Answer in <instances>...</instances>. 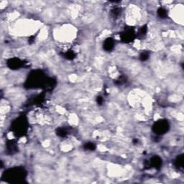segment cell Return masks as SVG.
<instances>
[{
    "label": "cell",
    "instance_id": "1",
    "mask_svg": "<svg viewBox=\"0 0 184 184\" xmlns=\"http://www.w3.org/2000/svg\"><path fill=\"white\" fill-rule=\"evenodd\" d=\"M56 84V80L50 78H47L42 71L36 70L30 73L25 83V87L28 89L44 88L47 90H51L55 87Z\"/></svg>",
    "mask_w": 184,
    "mask_h": 184
},
{
    "label": "cell",
    "instance_id": "2",
    "mask_svg": "<svg viewBox=\"0 0 184 184\" xmlns=\"http://www.w3.org/2000/svg\"><path fill=\"white\" fill-rule=\"evenodd\" d=\"M27 175L28 173L25 168L21 167H15L5 171L2 175V178L7 183H19L25 181Z\"/></svg>",
    "mask_w": 184,
    "mask_h": 184
},
{
    "label": "cell",
    "instance_id": "3",
    "mask_svg": "<svg viewBox=\"0 0 184 184\" xmlns=\"http://www.w3.org/2000/svg\"><path fill=\"white\" fill-rule=\"evenodd\" d=\"M28 130V122L26 116L20 115L15 119L11 125V130L16 137H21L25 135Z\"/></svg>",
    "mask_w": 184,
    "mask_h": 184
},
{
    "label": "cell",
    "instance_id": "4",
    "mask_svg": "<svg viewBox=\"0 0 184 184\" xmlns=\"http://www.w3.org/2000/svg\"><path fill=\"white\" fill-rule=\"evenodd\" d=\"M170 124L165 120H160L155 122L152 125V130L157 135H163L169 130Z\"/></svg>",
    "mask_w": 184,
    "mask_h": 184
},
{
    "label": "cell",
    "instance_id": "5",
    "mask_svg": "<svg viewBox=\"0 0 184 184\" xmlns=\"http://www.w3.org/2000/svg\"><path fill=\"white\" fill-rule=\"evenodd\" d=\"M136 38V33L132 27H127L120 34V39L122 42L124 43L132 42Z\"/></svg>",
    "mask_w": 184,
    "mask_h": 184
},
{
    "label": "cell",
    "instance_id": "6",
    "mask_svg": "<svg viewBox=\"0 0 184 184\" xmlns=\"http://www.w3.org/2000/svg\"><path fill=\"white\" fill-rule=\"evenodd\" d=\"M25 64V63H24L23 60L18 58H12L8 59L7 62L8 68H9L12 70H18V69L23 67Z\"/></svg>",
    "mask_w": 184,
    "mask_h": 184
},
{
    "label": "cell",
    "instance_id": "7",
    "mask_svg": "<svg viewBox=\"0 0 184 184\" xmlns=\"http://www.w3.org/2000/svg\"><path fill=\"white\" fill-rule=\"evenodd\" d=\"M163 165V160L161 158H160L158 155H155V156L152 157L150 159V161L148 162V165L150 168H154L156 170L160 169L161 166Z\"/></svg>",
    "mask_w": 184,
    "mask_h": 184
},
{
    "label": "cell",
    "instance_id": "8",
    "mask_svg": "<svg viewBox=\"0 0 184 184\" xmlns=\"http://www.w3.org/2000/svg\"><path fill=\"white\" fill-rule=\"evenodd\" d=\"M114 45H115V42L114 40L111 38H108L104 41L103 43V48L105 51L110 52L114 49Z\"/></svg>",
    "mask_w": 184,
    "mask_h": 184
},
{
    "label": "cell",
    "instance_id": "9",
    "mask_svg": "<svg viewBox=\"0 0 184 184\" xmlns=\"http://www.w3.org/2000/svg\"><path fill=\"white\" fill-rule=\"evenodd\" d=\"M7 150L9 154H15L18 151V146L15 140H9L7 142Z\"/></svg>",
    "mask_w": 184,
    "mask_h": 184
},
{
    "label": "cell",
    "instance_id": "10",
    "mask_svg": "<svg viewBox=\"0 0 184 184\" xmlns=\"http://www.w3.org/2000/svg\"><path fill=\"white\" fill-rule=\"evenodd\" d=\"M183 155L181 154L177 156L174 161V165L178 169H182L183 168Z\"/></svg>",
    "mask_w": 184,
    "mask_h": 184
},
{
    "label": "cell",
    "instance_id": "11",
    "mask_svg": "<svg viewBox=\"0 0 184 184\" xmlns=\"http://www.w3.org/2000/svg\"><path fill=\"white\" fill-rule=\"evenodd\" d=\"M76 53H75L74 50H67V51L66 52V53L64 54V57L66 58V59L70 60H73V59L76 58Z\"/></svg>",
    "mask_w": 184,
    "mask_h": 184
},
{
    "label": "cell",
    "instance_id": "12",
    "mask_svg": "<svg viewBox=\"0 0 184 184\" xmlns=\"http://www.w3.org/2000/svg\"><path fill=\"white\" fill-rule=\"evenodd\" d=\"M157 12H158V16L160 18H162V19H165V18H166L167 17H168V12H167L166 9L163 7L158 8Z\"/></svg>",
    "mask_w": 184,
    "mask_h": 184
},
{
    "label": "cell",
    "instance_id": "13",
    "mask_svg": "<svg viewBox=\"0 0 184 184\" xmlns=\"http://www.w3.org/2000/svg\"><path fill=\"white\" fill-rule=\"evenodd\" d=\"M56 134L60 137H65L67 136L68 131L66 130V129L63 128V127H59L56 130Z\"/></svg>",
    "mask_w": 184,
    "mask_h": 184
},
{
    "label": "cell",
    "instance_id": "14",
    "mask_svg": "<svg viewBox=\"0 0 184 184\" xmlns=\"http://www.w3.org/2000/svg\"><path fill=\"white\" fill-rule=\"evenodd\" d=\"M96 148H97V147H96L95 144L91 142H86V143H85L84 145H83V148H84L85 150H86L94 151L95 150Z\"/></svg>",
    "mask_w": 184,
    "mask_h": 184
},
{
    "label": "cell",
    "instance_id": "15",
    "mask_svg": "<svg viewBox=\"0 0 184 184\" xmlns=\"http://www.w3.org/2000/svg\"><path fill=\"white\" fill-rule=\"evenodd\" d=\"M150 57V53L148 51H142L140 55V60L141 61H146Z\"/></svg>",
    "mask_w": 184,
    "mask_h": 184
},
{
    "label": "cell",
    "instance_id": "16",
    "mask_svg": "<svg viewBox=\"0 0 184 184\" xmlns=\"http://www.w3.org/2000/svg\"><path fill=\"white\" fill-rule=\"evenodd\" d=\"M147 32H148V27H147V25H143L142 27H141L140 28L139 30V32H138V35H140V36H144V35H145L147 34Z\"/></svg>",
    "mask_w": 184,
    "mask_h": 184
},
{
    "label": "cell",
    "instance_id": "17",
    "mask_svg": "<svg viewBox=\"0 0 184 184\" xmlns=\"http://www.w3.org/2000/svg\"><path fill=\"white\" fill-rule=\"evenodd\" d=\"M127 82V78L125 76H120L119 77L117 80L115 81V83L117 85H123L124 83H125Z\"/></svg>",
    "mask_w": 184,
    "mask_h": 184
},
{
    "label": "cell",
    "instance_id": "18",
    "mask_svg": "<svg viewBox=\"0 0 184 184\" xmlns=\"http://www.w3.org/2000/svg\"><path fill=\"white\" fill-rule=\"evenodd\" d=\"M120 12H121V9L119 7H116L114 8V9L111 10V14H112L114 17H117L120 15Z\"/></svg>",
    "mask_w": 184,
    "mask_h": 184
},
{
    "label": "cell",
    "instance_id": "19",
    "mask_svg": "<svg viewBox=\"0 0 184 184\" xmlns=\"http://www.w3.org/2000/svg\"><path fill=\"white\" fill-rule=\"evenodd\" d=\"M97 101L99 105H101V104H103V102H104V99L101 97H97Z\"/></svg>",
    "mask_w": 184,
    "mask_h": 184
},
{
    "label": "cell",
    "instance_id": "20",
    "mask_svg": "<svg viewBox=\"0 0 184 184\" xmlns=\"http://www.w3.org/2000/svg\"><path fill=\"white\" fill-rule=\"evenodd\" d=\"M34 40H35V37L31 36L30 38H29V40H28V42H29L30 44H32V42H34Z\"/></svg>",
    "mask_w": 184,
    "mask_h": 184
}]
</instances>
